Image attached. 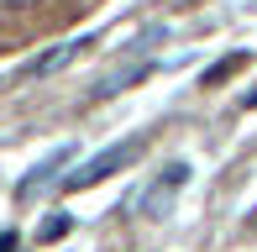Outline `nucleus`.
Masks as SVG:
<instances>
[{"label":"nucleus","mask_w":257,"mask_h":252,"mask_svg":"<svg viewBox=\"0 0 257 252\" xmlns=\"http://www.w3.org/2000/svg\"><path fill=\"white\" fill-rule=\"evenodd\" d=\"M0 6H11V11H16V6H37V0H0Z\"/></svg>","instance_id":"9"},{"label":"nucleus","mask_w":257,"mask_h":252,"mask_svg":"<svg viewBox=\"0 0 257 252\" xmlns=\"http://www.w3.org/2000/svg\"><path fill=\"white\" fill-rule=\"evenodd\" d=\"M68 158H74V147H58V153H48V158H42V163L32 168V174L21 179V184H16V194H21V200H32V194H37L42 184H53V174L68 163Z\"/></svg>","instance_id":"3"},{"label":"nucleus","mask_w":257,"mask_h":252,"mask_svg":"<svg viewBox=\"0 0 257 252\" xmlns=\"http://www.w3.org/2000/svg\"><path fill=\"white\" fill-rule=\"evenodd\" d=\"M0 252H16V236H0Z\"/></svg>","instance_id":"8"},{"label":"nucleus","mask_w":257,"mask_h":252,"mask_svg":"<svg viewBox=\"0 0 257 252\" xmlns=\"http://www.w3.org/2000/svg\"><path fill=\"white\" fill-rule=\"evenodd\" d=\"M241 63H247V53H231V58H220V63H210V68H205V84H220V79H226V74H236Z\"/></svg>","instance_id":"6"},{"label":"nucleus","mask_w":257,"mask_h":252,"mask_svg":"<svg viewBox=\"0 0 257 252\" xmlns=\"http://www.w3.org/2000/svg\"><path fill=\"white\" fill-rule=\"evenodd\" d=\"M68 226H74V221H68V215H58V221H48V226H42V236H48V242H53V236H63Z\"/></svg>","instance_id":"7"},{"label":"nucleus","mask_w":257,"mask_h":252,"mask_svg":"<svg viewBox=\"0 0 257 252\" xmlns=\"http://www.w3.org/2000/svg\"><path fill=\"white\" fill-rule=\"evenodd\" d=\"M189 174H194V168L184 163V158H179V163H168L163 174H153V184L137 194V210H142L147 221H163V215L173 210V200H179V194L189 189Z\"/></svg>","instance_id":"1"},{"label":"nucleus","mask_w":257,"mask_h":252,"mask_svg":"<svg viewBox=\"0 0 257 252\" xmlns=\"http://www.w3.org/2000/svg\"><path fill=\"white\" fill-rule=\"evenodd\" d=\"M84 48H95V42H89V37H84V42H63V48H53V53H42V58H32L21 74H27V79H42V74H53V68H63L68 58H79Z\"/></svg>","instance_id":"4"},{"label":"nucleus","mask_w":257,"mask_h":252,"mask_svg":"<svg viewBox=\"0 0 257 252\" xmlns=\"http://www.w3.org/2000/svg\"><path fill=\"white\" fill-rule=\"evenodd\" d=\"M147 74V63H132V68H121V74H110V79H100V95H115V89H121V84H132V79H142Z\"/></svg>","instance_id":"5"},{"label":"nucleus","mask_w":257,"mask_h":252,"mask_svg":"<svg viewBox=\"0 0 257 252\" xmlns=\"http://www.w3.org/2000/svg\"><path fill=\"white\" fill-rule=\"evenodd\" d=\"M142 147H147V137H132V142H115V147H105L100 158H89V163L79 168V174H68V179H63V189H89V184H100V179H110L115 168H126L137 153H142Z\"/></svg>","instance_id":"2"}]
</instances>
